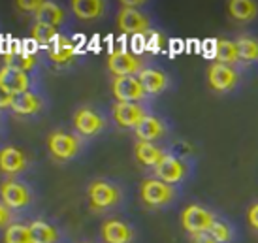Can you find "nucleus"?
I'll list each match as a JSON object with an SVG mask.
<instances>
[{
  "label": "nucleus",
  "instance_id": "2f4dec72",
  "mask_svg": "<svg viewBox=\"0 0 258 243\" xmlns=\"http://www.w3.org/2000/svg\"><path fill=\"white\" fill-rule=\"evenodd\" d=\"M15 66H19V68L25 72H30L34 66H36V57H34V55H23V57L19 58V63H17Z\"/></svg>",
  "mask_w": 258,
  "mask_h": 243
},
{
  "label": "nucleus",
  "instance_id": "393cba45",
  "mask_svg": "<svg viewBox=\"0 0 258 243\" xmlns=\"http://www.w3.org/2000/svg\"><path fill=\"white\" fill-rule=\"evenodd\" d=\"M36 19L38 23H45V25H51V27H58V25H62L66 19L64 15V10L55 4V2H45L43 8L36 14Z\"/></svg>",
  "mask_w": 258,
  "mask_h": 243
},
{
  "label": "nucleus",
  "instance_id": "5701e85b",
  "mask_svg": "<svg viewBox=\"0 0 258 243\" xmlns=\"http://www.w3.org/2000/svg\"><path fill=\"white\" fill-rule=\"evenodd\" d=\"M215 58L217 63L221 65H237L241 58H239V49H237V43L232 40H217L215 42Z\"/></svg>",
  "mask_w": 258,
  "mask_h": 243
},
{
  "label": "nucleus",
  "instance_id": "412c9836",
  "mask_svg": "<svg viewBox=\"0 0 258 243\" xmlns=\"http://www.w3.org/2000/svg\"><path fill=\"white\" fill-rule=\"evenodd\" d=\"M74 57H76V45L64 36H60L53 45H49V58L55 65H68Z\"/></svg>",
  "mask_w": 258,
  "mask_h": 243
},
{
  "label": "nucleus",
  "instance_id": "a878e982",
  "mask_svg": "<svg viewBox=\"0 0 258 243\" xmlns=\"http://www.w3.org/2000/svg\"><path fill=\"white\" fill-rule=\"evenodd\" d=\"M32 239L34 243H57L58 241V230L45 221H34L30 224Z\"/></svg>",
  "mask_w": 258,
  "mask_h": 243
},
{
  "label": "nucleus",
  "instance_id": "bb28decb",
  "mask_svg": "<svg viewBox=\"0 0 258 243\" xmlns=\"http://www.w3.org/2000/svg\"><path fill=\"white\" fill-rule=\"evenodd\" d=\"M4 243H34L30 226L12 222L8 228H4Z\"/></svg>",
  "mask_w": 258,
  "mask_h": 243
},
{
  "label": "nucleus",
  "instance_id": "0eeeda50",
  "mask_svg": "<svg viewBox=\"0 0 258 243\" xmlns=\"http://www.w3.org/2000/svg\"><path fill=\"white\" fill-rule=\"evenodd\" d=\"M111 93L117 102H126V104H140L144 100L145 93L144 85L140 83L138 76L132 78H115L111 83Z\"/></svg>",
  "mask_w": 258,
  "mask_h": 243
},
{
  "label": "nucleus",
  "instance_id": "423d86ee",
  "mask_svg": "<svg viewBox=\"0 0 258 243\" xmlns=\"http://www.w3.org/2000/svg\"><path fill=\"white\" fill-rule=\"evenodd\" d=\"M29 87L30 79L27 72L15 65L2 66V70H0V89H2V93L15 96V94L29 93Z\"/></svg>",
  "mask_w": 258,
  "mask_h": 243
},
{
  "label": "nucleus",
  "instance_id": "9b49d317",
  "mask_svg": "<svg viewBox=\"0 0 258 243\" xmlns=\"http://www.w3.org/2000/svg\"><path fill=\"white\" fill-rule=\"evenodd\" d=\"M74 129L78 130L81 136L91 138L100 134L104 127H106V121L100 113H96L91 107H79L78 111L74 113Z\"/></svg>",
  "mask_w": 258,
  "mask_h": 243
},
{
  "label": "nucleus",
  "instance_id": "f03ea898",
  "mask_svg": "<svg viewBox=\"0 0 258 243\" xmlns=\"http://www.w3.org/2000/svg\"><path fill=\"white\" fill-rule=\"evenodd\" d=\"M215 215L209 209L198 204H190L181 211V226L186 230L190 236H198V234H206L215 222Z\"/></svg>",
  "mask_w": 258,
  "mask_h": 243
},
{
  "label": "nucleus",
  "instance_id": "2eb2a0df",
  "mask_svg": "<svg viewBox=\"0 0 258 243\" xmlns=\"http://www.w3.org/2000/svg\"><path fill=\"white\" fill-rule=\"evenodd\" d=\"M134 157L142 166L147 168H158L160 162L164 160L168 155L164 153V149H160L158 145L149 142H136L134 145Z\"/></svg>",
  "mask_w": 258,
  "mask_h": 243
},
{
  "label": "nucleus",
  "instance_id": "f8f14e48",
  "mask_svg": "<svg viewBox=\"0 0 258 243\" xmlns=\"http://www.w3.org/2000/svg\"><path fill=\"white\" fill-rule=\"evenodd\" d=\"M0 198L2 204H6L10 209H21L32 202V194L29 187L19 181H4L0 187Z\"/></svg>",
  "mask_w": 258,
  "mask_h": 243
},
{
  "label": "nucleus",
  "instance_id": "f257e3e1",
  "mask_svg": "<svg viewBox=\"0 0 258 243\" xmlns=\"http://www.w3.org/2000/svg\"><path fill=\"white\" fill-rule=\"evenodd\" d=\"M87 198L93 209H109L121 202V189L106 179H94L87 187Z\"/></svg>",
  "mask_w": 258,
  "mask_h": 243
},
{
  "label": "nucleus",
  "instance_id": "c85d7f7f",
  "mask_svg": "<svg viewBox=\"0 0 258 243\" xmlns=\"http://www.w3.org/2000/svg\"><path fill=\"white\" fill-rule=\"evenodd\" d=\"M208 234L219 243H230L232 241V228H230V224H226L224 221L213 222V226L209 228Z\"/></svg>",
  "mask_w": 258,
  "mask_h": 243
},
{
  "label": "nucleus",
  "instance_id": "473e14b6",
  "mask_svg": "<svg viewBox=\"0 0 258 243\" xmlns=\"http://www.w3.org/2000/svg\"><path fill=\"white\" fill-rule=\"evenodd\" d=\"M247 221L251 224V228L258 230V202L249 208V211H247Z\"/></svg>",
  "mask_w": 258,
  "mask_h": 243
},
{
  "label": "nucleus",
  "instance_id": "ddd939ff",
  "mask_svg": "<svg viewBox=\"0 0 258 243\" xmlns=\"http://www.w3.org/2000/svg\"><path fill=\"white\" fill-rule=\"evenodd\" d=\"M100 236L104 243H132L134 239V230L130 224L117 219H109L102 224Z\"/></svg>",
  "mask_w": 258,
  "mask_h": 243
},
{
  "label": "nucleus",
  "instance_id": "39448f33",
  "mask_svg": "<svg viewBox=\"0 0 258 243\" xmlns=\"http://www.w3.org/2000/svg\"><path fill=\"white\" fill-rule=\"evenodd\" d=\"M108 68L115 78H132L138 76L142 68V58L130 51H113L108 57Z\"/></svg>",
  "mask_w": 258,
  "mask_h": 243
},
{
  "label": "nucleus",
  "instance_id": "7ed1b4c3",
  "mask_svg": "<svg viewBox=\"0 0 258 243\" xmlns=\"http://www.w3.org/2000/svg\"><path fill=\"white\" fill-rule=\"evenodd\" d=\"M140 198L149 208H160L175 198V189L160 179H145L140 185Z\"/></svg>",
  "mask_w": 258,
  "mask_h": 243
},
{
  "label": "nucleus",
  "instance_id": "6ab92c4d",
  "mask_svg": "<svg viewBox=\"0 0 258 243\" xmlns=\"http://www.w3.org/2000/svg\"><path fill=\"white\" fill-rule=\"evenodd\" d=\"M138 79L144 85L147 94H160L168 87V76L155 68H144L138 74Z\"/></svg>",
  "mask_w": 258,
  "mask_h": 243
},
{
  "label": "nucleus",
  "instance_id": "c756f323",
  "mask_svg": "<svg viewBox=\"0 0 258 243\" xmlns=\"http://www.w3.org/2000/svg\"><path fill=\"white\" fill-rule=\"evenodd\" d=\"M43 4H45V0H17V2H15V6L19 8V10L29 12V14H34V15L42 10Z\"/></svg>",
  "mask_w": 258,
  "mask_h": 243
},
{
  "label": "nucleus",
  "instance_id": "dca6fc26",
  "mask_svg": "<svg viewBox=\"0 0 258 243\" xmlns=\"http://www.w3.org/2000/svg\"><path fill=\"white\" fill-rule=\"evenodd\" d=\"M27 168V157L19 147L8 145L0 151V170L2 173H19Z\"/></svg>",
  "mask_w": 258,
  "mask_h": 243
},
{
  "label": "nucleus",
  "instance_id": "20e7f679",
  "mask_svg": "<svg viewBox=\"0 0 258 243\" xmlns=\"http://www.w3.org/2000/svg\"><path fill=\"white\" fill-rule=\"evenodd\" d=\"M47 149L57 160H70L78 155L79 138L64 130H55L47 136Z\"/></svg>",
  "mask_w": 258,
  "mask_h": 243
},
{
  "label": "nucleus",
  "instance_id": "f704fd0d",
  "mask_svg": "<svg viewBox=\"0 0 258 243\" xmlns=\"http://www.w3.org/2000/svg\"><path fill=\"white\" fill-rule=\"evenodd\" d=\"M121 4H122V8H140L142 4H145V2H138V0H134V2H132V0H122Z\"/></svg>",
  "mask_w": 258,
  "mask_h": 243
},
{
  "label": "nucleus",
  "instance_id": "a211bd4d",
  "mask_svg": "<svg viewBox=\"0 0 258 243\" xmlns=\"http://www.w3.org/2000/svg\"><path fill=\"white\" fill-rule=\"evenodd\" d=\"M134 132H136L138 142L155 143L157 140L164 138L166 125H164V121H160V119L155 117V115H147L144 121H142V125H140Z\"/></svg>",
  "mask_w": 258,
  "mask_h": 243
},
{
  "label": "nucleus",
  "instance_id": "f3484780",
  "mask_svg": "<svg viewBox=\"0 0 258 243\" xmlns=\"http://www.w3.org/2000/svg\"><path fill=\"white\" fill-rule=\"evenodd\" d=\"M70 6L74 15L81 21H96L106 14V2L102 0H72Z\"/></svg>",
  "mask_w": 258,
  "mask_h": 243
},
{
  "label": "nucleus",
  "instance_id": "7c9ffc66",
  "mask_svg": "<svg viewBox=\"0 0 258 243\" xmlns=\"http://www.w3.org/2000/svg\"><path fill=\"white\" fill-rule=\"evenodd\" d=\"M12 215H14V209H10L6 204L0 202V224H2V228H8V226L12 224V222H10Z\"/></svg>",
  "mask_w": 258,
  "mask_h": 243
},
{
  "label": "nucleus",
  "instance_id": "4be33fe9",
  "mask_svg": "<svg viewBox=\"0 0 258 243\" xmlns=\"http://www.w3.org/2000/svg\"><path fill=\"white\" fill-rule=\"evenodd\" d=\"M228 14L239 23H247L254 19L258 14V4L252 0H230Z\"/></svg>",
  "mask_w": 258,
  "mask_h": 243
},
{
  "label": "nucleus",
  "instance_id": "cd10ccee",
  "mask_svg": "<svg viewBox=\"0 0 258 243\" xmlns=\"http://www.w3.org/2000/svg\"><path fill=\"white\" fill-rule=\"evenodd\" d=\"M236 43H237V49H239V58L241 60H247V63L258 60V40L243 36Z\"/></svg>",
  "mask_w": 258,
  "mask_h": 243
},
{
  "label": "nucleus",
  "instance_id": "72a5a7b5",
  "mask_svg": "<svg viewBox=\"0 0 258 243\" xmlns=\"http://www.w3.org/2000/svg\"><path fill=\"white\" fill-rule=\"evenodd\" d=\"M192 243H219V241H215V239H213V237H211L208 232H206V234H198V236H192Z\"/></svg>",
  "mask_w": 258,
  "mask_h": 243
},
{
  "label": "nucleus",
  "instance_id": "6e6552de",
  "mask_svg": "<svg viewBox=\"0 0 258 243\" xmlns=\"http://www.w3.org/2000/svg\"><path fill=\"white\" fill-rule=\"evenodd\" d=\"M239 81V74L234 70V66L213 63L208 70V83L215 93H228Z\"/></svg>",
  "mask_w": 258,
  "mask_h": 243
},
{
  "label": "nucleus",
  "instance_id": "4468645a",
  "mask_svg": "<svg viewBox=\"0 0 258 243\" xmlns=\"http://www.w3.org/2000/svg\"><path fill=\"white\" fill-rule=\"evenodd\" d=\"M155 173H157V179L164 181L168 185H175V183H181L186 175V166L185 162H181L179 158L175 157H168L160 162L158 168H155Z\"/></svg>",
  "mask_w": 258,
  "mask_h": 243
},
{
  "label": "nucleus",
  "instance_id": "aec40b11",
  "mask_svg": "<svg viewBox=\"0 0 258 243\" xmlns=\"http://www.w3.org/2000/svg\"><path fill=\"white\" fill-rule=\"evenodd\" d=\"M40 107H42V100L30 91L12 96V107L10 109L17 115H34L40 111Z\"/></svg>",
  "mask_w": 258,
  "mask_h": 243
},
{
  "label": "nucleus",
  "instance_id": "9d476101",
  "mask_svg": "<svg viewBox=\"0 0 258 243\" xmlns=\"http://www.w3.org/2000/svg\"><path fill=\"white\" fill-rule=\"evenodd\" d=\"M117 27L124 34H144L151 29V19L138 8H122L117 15Z\"/></svg>",
  "mask_w": 258,
  "mask_h": 243
},
{
  "label": "nucleus",
  "instance_id": "1a4fd4ad",
  "mask_svg": "<svg viewBox=\"0 0 258 243\" xmlns=\"http://www.w3.org/2000/svg\"><path fill=\"white\" fill-rule=\"evenodd\" d=\"M111 115H113V121L121 127V129H134L136 130L142 121L147 117V111L142 104H126V102H115L113 109H111Z\"/></svg>",
  "mask_w": 258,
  "mask_h": 243
},
{
  "label": "nucleus",
  "instance_id": "b1692460",
  "mask_svg": "<svg viewBox=\"0 0 258 243\" xmlns=\"http://www.w3.org/2000/svg\"><path fill=\"white\" fill-rule=\"evenodd\" d=\"M30 38L36 43H40V45H53L60 38V34H58L57 27H51V25L36 21L32 25V29H30Z\"/></svg>",
  "mask_w": 258,
  "mask_h": 243
}]
</instances>
